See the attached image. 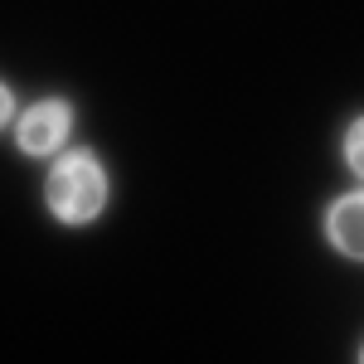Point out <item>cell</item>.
Segmentation results:
<instances>
[{
  "instance_id": "obj_1",
  "label": "cell",
  "mask_w": 364,
  "mask_h": 364,
  "mask_svg": "<svg viewBox=\"0 0 364 364\" xmlns=\"http://www.w3.org/2000/svg\"><path fill=\"white\" fill-rule=\"evenodd\" d=\"M107 199H112V175L97 161V151H87V146L58 151V161L44 175V204H49V214L58 224L68 228L92 224L107 209Z\"/></svg>"
},
{
  "instance_id": "obj_2",
  "label": "cell",
  "mask_w": 364,
  "mask_h": 364,
  "mask_svg": "<svg viewBox=\"0 0 364 364\" xmlns=\"http://www.w3.org/2000/svg\"><path fill=\"white\" fill-rule=\"evenodd\" d=\"M73 132V107L63 97H39L15 117V146L25 156H58Z\"/></svg>"
},
{
  "instance_id": "obj_3",
  "label": "cell",
  "mask_w": 364,
  "mask_h": 364,
  "mask_svg": "<svg viewBox=\"0 0 364 364\" xmlns=\"http://www.w3.org/2000/svg\"><path fill=\"white\" fill-rule=\"evenodd\" d=\"M326 238H331L336 252L364 262V185L350 190V195H340L336 204L326 209Z\"/></svg>"
},
{
  "instance_id": "obj_4",
  "label": "cell",
  "mask_w": 364,
  "mask_h": 364,
  "mask_svg": "<svg viewBox=\"0 0 364 364\" xmlns=\"http://www.w3.org/2000/svg\"><path fill=\"white\" fill-rule=\"evenodd\" d=\"M340 156H345V166L355 170L364 180V117H355L350 127H345V141H340Z\"/></svg>"
},
{
  "instance_id": "obj_5",
  "label": "cell",
  "mask_w": 364,
  "mask_h": 364,
  "mask_svg": "<svg viewBox=\"0 0 364 364\" xmlns=\"http://www.w3.org/2000/svg\"><path fill=\"white\" fill-rule=\"evenodd\" d=\"M5 122H15V92L0 83V127H5Z\"/></svg>"
},
{
  "instance_id": "obj_6",
  "label": "cell",
  "mask_w": 364,
  "mask_h": 364,
  "mask_svg": "<svg viewBox=\"0 0 364 364\" xmlns=\"http://www.w3.org/2000/svg\"><path fill=\"white\" fill-rule=\"evenodd\" d=\"M360 360H364V350H360Z\"/></svg>"
}]
</instances>
